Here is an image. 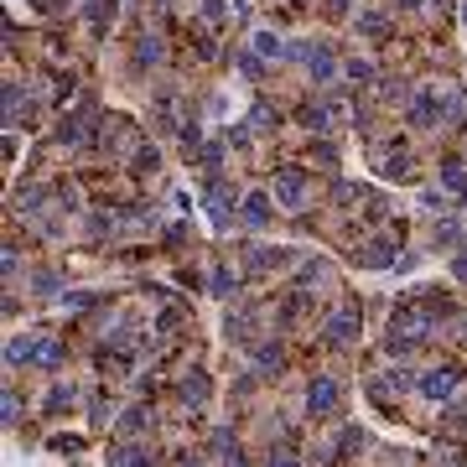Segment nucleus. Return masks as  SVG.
<instances>
[{"label": "nucleus", "mask_w": 467, "mask_h": 467, "mask_svg": "<svg viewBox=\"0 0 467 467\" xmlns=\"http://www.w3.org/2000/svg\"><path fill=\"white\" fill-rule=\"evenodd\" d=\"M332 405H338V385H332V379H317V385L307 390V410L322 415V410H332Z\"/></svg>", "instance_id": "nucleus-1"}, {"label": "nucleus", "mask_w": 467, "mask_h": 467, "mask_svg": "<svg viewBox=\"0 0 467 467\" xmlns=\"http://www.w3.org/2000/svg\"><path fill=\"white\" fill-rule=\"evenodd\" d=\"M353 327H358L353 307H343V312H338V317L327 322V338H332V343H348V338H353Z\"/></svg>", "instance_id": "nucleus-2"}, {"label": "nucleus", "mask_w": 467, "mask_h": 467, "mask_svg": "<svg viewBox=\"0 0 467 467\" xmlns=\"http://www.w3.org/2000/svg\"><path fill=\"white\" fill-rule=\"evenodd\" d=\"M446 390H452V369H436V374L421 379V395H426V400H441Z\"/></svg>", "instance_id": "nucleus-3"}, {"label": "nucleus", "mask_w": 467, "mask_h": 467, "mask_svg": "<svg viewBox=\"0 0 467 467\" xmlns=\"http://www.w3.org/2000/svg\"><path fill=\"white\" fill-rule=\"evenodd\" d=\"M280 197H286V203H296V197H302V177H296V172L280 177Z\"/></svg>", "instance_id": "nucleus-4"}, {"label": "nucleus", "mask_w": 467, "mask_h": 467, "mask_svg": "<svg viewBox=\"0 0 467 467\" xmlns=\"http://www.w3.org/2000/svg\"><path fill=\"white\" fill-rule=\"evenodd\" d=\"M244 219L249 224H265V219H270V213H265V197H249V203H244Z\"/></svg>", "instance_id": "nucleus-5"}, {"label": "nucleus", "mask_w": 467, "mask_h": 467, "mask_svg": "<svg viewBox=\"0 0 467 467\" xmlns=\"http://www.w3.org/2000/svg\"><path fill=\"white\" fill-rule=\"evenodd\" d=\"M255 363H260V369H280V348H260Z\"/></svg>", "instance_id": "nucleus-6"}, {"label": "nucleus", "mask_w": 467, "mask_h": 467, "mask_svg": "<svg viewBox=\"0 0 467 467\" xmlns=\"http://www.w3.org/2000/svg\"><path fill=\"white\" fill-rule=\"evenodd\" d=\"M68 400H73V390H53V395H47V405H53V410H62Z\"/></svg>", "instance_id": "nucleus-7"}, {"label": "nucleus", "mask_w": 467, "mask_h": 467, "mask_svg": "<svg viewBox=\"0 0 467 467\" xmlns=\"http://www.w3.org/2000/svg\"><path fill=\"white\" fill-rule=\"evenodd\" d=\"M265 467H296V457H286V452H275L270 462H265Z\"/></svg>", "instance_id": "nucleus-8"}, {"label": "nucleus", "mask_w": 467, "mask_h": 467, "mask_svg": "<svg viewBox=\"0 0 467 467\" xmlns=\"http://www.w3.org/2000/svg\"><path fill=\"white\" fill-rule=\"evenodd\" d=\"M457 275H462V280H467V255H462V260H457Z\"/></svg>", "instance_id": "nucleus-9"}]
</instances>
